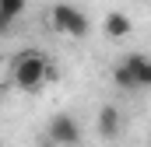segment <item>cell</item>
<instances>
[{
	"instance_id": "6da1fadb",
	"label": "cell",
	"mask_w": 151,
	"mask_h": 147,
	"mask_svg": "<svg viewBox=\"0 0 151 147\" xmlns=\"http://www.w3.org/2000/svg\"><path fill=\"white\" fill-rule=\"evenodd\" d=\"M49 60L35 53V49H28V53H21V56H14V63H11V81L21 88V91H39L46 81H49Z\"/></svg>"
},
{
	"instance_id": "7a4b0ae2",
	"label": "cell",
	"mask_w": 151,
	"mask_h": 147,
	"mask_svg": "<svg viewBox=\"0 0 151 147\" xmlns=\"http://www.w3.org/2000/svg\"><path fill=\"white\" fill-rule=\"evenodd\" d=\"M116 88L123 91H137V88H151V56L144 53H127L113 70Z\"/></svg>"
},
{
	"instance_id": "3957f363",
	"label": "cell",
	"mask_w": 151,
	"mask_h": 147,
	"mask_svg": "<svg viewBox=\"0 0 151 147\" xmlns=\"http://www.w3.org/2000/svg\"><path fill=\"white\" fill-rule=\"evenodd\" d=\"M49 21H53V28H56L60 35H67V39H84L91 32L88 14H84L81 7H74V4H67V0H60V4L49 7Z\"/></svg>"
},
{
	"instance_id": "277c9868",
	"label": "cell",
	"mask_w": 151,
	"mask_h": 147,
	"mask_svg": "<svg viewBox=\"0 0 151 147\" xmlns=\"http://www.w3.org/2000/svg\"><path fill=\"white\" fill-rule=\"evenodd\" d=\"M46 137L53 140V147H77L81 144V123L70 112H56L46 126Z\"/></svg>"
},
{
	"instance_id": "5b68a950",
	"label": "cell",
	"mask_w": 151,
	"mask_h": 147,
	"mask_svg": "<svg viewBox=\"0 0 151 147\" xmlns=\"http://www.w3.org/2000/svg\"><path fill=\"white\" fill-rule=\"evenodd\" d=\"M95 130H99V137L113 140L116 133L123 130V116H119V109H116V105H102V109H99V126H95Z\"/></svg>"
},
{
	"instance_id": "8992f818",
	"label": "cell",
	"mask_w": 151,
	"mask_h": 147,
	"mask_svg": "<svg viewBox=\"0 0 151 147\" xmlns=\"http://www.w3.org/2000/svg\"><path fill=\"white\" fill-rule=\"evenodd\" d=\"M102 28H106V35H109V39H127L130 32H134L130 18H127L123 11H109V14L102 18Z\"/></svg>"
},
{
	"instance_id": "52a82bcc",
	"label": "cell",
	"mask_w": 151,
	"mask_h": 147,
	"mask_svg": "<svg viewBox=\"0 0 151 147\" xmlns=\"http://www.w3.org/2000/svg\"><path fill=\"white\" fill-rule=\"evenodd\" d=\"M25 7H28V0H0V11L14 21V18H21L25 14Z\"/></svg>"
},
{
	"instance_id": "ba28073f",
	"label": "cell",
	"mask_w": 151,
	"mask_h": 147,
	"mask_svg": "<svg viewBox=\"0 0 151 147\" xmlns=\"http://www.w3.org/2000/svg\"><path fill=\"white\" fill-rule=\"evenodd\" d=\"M7 32H11V18L0 11V35H7Z\"/></svg>"
}]
</instances>
